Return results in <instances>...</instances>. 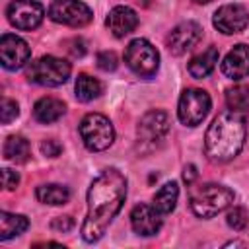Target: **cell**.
<instances>
[{
	"instance_id": "cell-1",
	"label": "cell",
	"mask_w": 249,
	"mask_h": 249,
	"mask_svg": "<svg viewBox=\"0 0 249 249\" xmlns=\"http://www.w3.org/2000/svg\"><path fill=\"white\" fill-rule=\"evenodd\" d=\"M124 198L126 177L117 167L103 169L91 181L88 191V214L82 224V237L86 243H95L105 235Z\"/></svg>"
},
{
	"instance_id": "cell-2",
	"label": "cell",
	"mask_w": 249,
	"mask_h": 249,
	"mask_svg": "<svg viewBox=\"0 0 249 249\" xmlns=\"http://www.w3.org/2000/svg\"><path fill=\"white\" fill-rule=\"evenodd\" d=\"M245 134V117L235 111H224L212 121L206 130L204 154L214 163H226L241 152Z\"/></svg>"
},
{
	"instance_id": "cell-3",
	"label": "cell",
	"mask_w": 249,
	"mask_h": 249,
	"mask_svg": "<svg viewBox=\"0 0 249 249\" xmlns=\"http://www.w3.org/2000/svg\"><path fill=\"white\" fill-rule=\"evenodd\" d=\"M233 200H235L233 191L218 183H204L200 187H193L189 195V204L193 214L204 220L224 212L233 204Z\"/></svg>"
},
{
	"instance_id": "cell-4",
	"label": "cell",
	"mask_w": 249,
	"mask_h": 249,
	"mask_svg": "<svg viewBox=\"0 0 249 249\" xmlns=\"http://www.w3.org/2000/svg\"><path fill=\"white\" fill-rule=\"evenodd\" d=\"M70 72H72L70 62H66L64 58H58V56L47 54V56H41V58L33 60L27 66L25 76L33 84L54 88V86L64 84L70 78Z\"/></svg>"
},
{
	"instance_id": "cell-5",
	"label": "cell",
	"mask_w": 249,
	"mask_h": 249,
	"mask_svg": "<svg viewBox=\"0 0 249 249\" xmlns=\"http://www.w3.org/2000/svg\"><path fill=\"white\" fill-rule=\"evenodd\" d=\"M80 136L88 150L101 152L107 150L115 140V128L111 121L101 113H88L80 121Z\"/></svg>"
},
{
	"instance_id": "cell-6",
	"label": "cell",
	"mask_w": 249,
	"mask_h": 249,
	"mask_svg": "<svg viewBox=\"0 0 249 249\" xmlns=\"http://www.w3.org/2000/svg\"><path fill=\"white\" fill-rule=\"evenodd\" d=\"M169 132V117L167 113L160 111V109H154V111H148L140 123H138V128H136V138H138V150L142 154H148L152 150H156L163 138L167 136Z\"/></svg>"
},
{
	"instance_id": "cell-7",
	"label": "cell",
	"mask_w": 249,
	"mask_h": 249,
	"mask_svg": "<svg viewBox=\"0 0 249 249\" xmlns=\"http://www.w3.org/2000/svg\"><path fill=\"white\" fill-rule=\"evenodd\" d=\"M124 62L136 76L152 78L160 68V54L150 41L134 39L124 51Z\"/></svg>"
},
{
	"instance_id": "cell-8",
	"label": "cell",
	"mask_w": 249,
	"mask_h": 249,
	"mask_svg": "<svg viewBox=\"0 0 249 249\" xmlns=\"http://www.w3.org/2000/svg\"><path fill=\"white\" fill-rule=\"evenodd\" d=\"M210 105H212L210 95L204 89L189 88L179 97V105H177L179 121L185 126H196L206 119V115L210 111Z\"/></svg>"
},
{
	"instance_id": "cell-9",
	"label": "cell",
	"mask_w": 249,
	"mask_h": 249,
	"mask_svg": "<svg viewBox=\"0 0 249 249\" xmlns=\"http://www.w3.org/2000/svg\"><path fill=\"white\" fill-rule=\"evenodd\" d=\"M49 18L62 25L84 27L93 19V12L82 0H53L49 6Z\"/></svg>"
},
{
	"instance_id": "cell-10",
	"label": "cell",
	"mask_w": 249,
	"mask_h": 249,
	"mask_svg": "<svg viewBox=\"0 0 249 249\" xmlns=\"http://www.w3.org/2000/svg\"><path fill=\"white\" fill-rule=\"evenodd\" d=\"M8 21L21 31H31L41 25L45 10L37 0H12L6 10Z\"/></svg>"
},
{
	"instance_id": "cell-11",
	"label": "cell",
	"mask_w": 249,
	"mask_h": 249,
	"mask_svg": "<svg viewBox=\"0 0 249 249\" xmlns=\"http://www.w3.org/2000/svg\"><path fill=\"white\" fill-rule=\"evenodd\" d=\"M202 39V27L196 23V21H183L179 25H175L165 43H167V49L171 51V54H185L187 51L195 49Z\"/></svg>"
},
{
	"instance_id": "cell-12",
	"label": "cell",
	"mask_w": 249,
	"mask_h": 249,
	"mask_svg": "<svg viewBox=\"0 0 249 249\" xmlns=\"http://www.w3.org/2000/svg\"><path fill=\"white\" fill-rule=\"evenodd\" d=\"M212 23L224 35H233L247 27L249 14L241 4H224L214 12Z\"/></svg>"
},
{
	"instance_id": "cell-13",
	"label": "cell",
	"mask_w": 249,
	"mask_h": 249,
	"mask_svg": "<svg viewBox=\"0 0 249 249\" xmlns=\"http://www.w3.org/2000/svg\"><path fill=\"white\" fill-rule=\"evenodd\" d=\"M29 45L14 35V33H4L2 39H0V62L4 68L8 70H18L21 68L27 60H29Z\"/></svg>"
},
{
	"instance_id": "cell-14",
	"label": "cell",
	"mask_w": 249,
	"mask_h": 249,
	"mask_svg": "<svg viewBox=\"0 0 249 249\" xmlns=\"http://www.w3.org/2000/svg\"><path fill=\"white\" fill-rule=\"evenodd\" d=\"M130 224H132V230L138 233V235H144V237H150V235H156L161 228V214L156 210V206L152 204H136L130 212Z\"/></svg>"
},
{
	"instance_id": "cell-15",
	"label": "cell",
	"mask_w": 249,
	"mask_h": 249,
	"mask_svg": "<svg viewBox=\"0 0 249 249\" xmlns=\"http://www.w3.org/2000/svg\"><path fill=\"white\" fill-rule=\"evenodd\" d=\"M222 72L230 80H243L249 76V45L239 43L226 54L222 62Z\"/></svg>"
},
{
	"instance_id": "cell-16",
	"label": "cell",
	"mask_w": 249,
	"mask_h": 249,
	"mask_svg": "<svg viewBox=\"0 0 249 249\" xmlns=\"http://www.w3.org/2000/svg\"><path fill=\"white\" fill-rule=\"evenodd\" d=\"M105 25H107V29H109L115 37L121 39V37L128 35V33H132V31L136 29V25H138V16H136V12L130 10L128 6H115V8L109 12V16H107Z\"/></svg>"
},
{
	"instance_id": "cell-17",
	"label": "cell",
	"mask_w": 249,
	"mask_h": 249,
	"mask_svg": "<svg viewBox=\"0 0 249 249\" xmlns=\"http://www.w3.org/2000/svg\"><path fill=\"white\" fill-rule=\"evenodd\" d=\"M64 111H66V105L56 97H41L33 105V117L43 124L58 121L64 115Z\"/></svg>"
},
{
	"instance_id": "cell-18",
	"label": "cell",
	"mask_w": 249,
	"mask_h": 249,
	"mask_svg": "<svg viewBox=\"0 0 249 249\" xmlns=\"http://www.w3.org/2000/svg\"><path fill=\"white\" fill-rule=\"evenodd\" d=\"M216 62H218V49L216 47H208L204 49L202 53H198L196 56L191 58L189 62V74L193 78H206L214 68H216Z\"/></svg>"
},
{
	"instance_id": "cell-19",
	"label": "cell",
	"mask_w": 249,
	"mask_h": 249,
	"mask_svg": "<svg viewBox=\"0 0 249 249\" xmlns=\"http://www.w3.org/2000/svg\"><path fill=\"white\" fill-rule=\"evenodd\" d=\"M35 196L39 202L43 204H51V206H58V204H66L70 200V191L64 185L58 183H47V185H39L35 191Z\"/></svg>"
},
{
	"instance_id": "cell-20",
	"label": "cell",
	"mask_w": 249,
	"mask_h": 249,
	"mask_svg": "<svg viewBox=\"0 0 249 249\" xmlns=\"http://www.w3.org/2000/svg\"><path fill=\"white\" fill-rule=\"evenodd\" d=\"M27 228H29V220H27L23 214L0 212V239H2V241L23 233Z\"/></svg>"
},
{
	"instance_id": "cell-21",
	"label": "cell",
	"mask_w": 249,
	"mask_h": 249,
	"mask_svg": "<svg viewBox=\"0 0 249 249\" xmlns=\"http://www.w3.org/2000/svg\"><path fill=\"white\" fill-rule=\"evenodd\" d=\"M177 198H179V187L175 181H169L165 183L163 187H160V191L154 195V206L160 214H169L175 210V204H177Z\"/></svg>"
},
{
	"instance_id": "cell-22",
	"label": "cell",
	"mask_w": 249,
	"mask_h": 249,
	"mask_svg": "<svg viewBox=\"0 0 249 249\" xmlns=\"http://www.w3.org/2000/svg\"><path fill=\"white\" fill-rule=\"evenodd\" d=\"M31 156V148H29V142L23 138V136H8L6 142H4V158L10 160V161H16V163H25Z\"/></svg>"
},
{
	"instance_id": "cell-23",
	"label": "cell",
	"mask_w": 249,
	"mask_h": 249,
	"mask_svg": "<svg viewBox=\"0 0 249 249\" xmlns=\"http://www.w3.org/2000/svg\"><path fill=\"white\" fill-rule=\"evenodd\" d=\"M226 105L235 113H249V86H233L226 89Z\"/></svg>"
},
{
	"instance_id": "cell-24",
	"label": "cell",
	"mask_w": 249,
	"mask_h": 249,
	"mask_svg": "<svg viewBox=\"0 0 249 249\" xmlns=\"http://www.w3.org/2000/svg\"><path fill=\"white\" fill-rule=\"evenodd\" d=\"M74 89H76V97H78L80 101H91V99L99 97V93H101V84H99V80H95V78L89 76V74H78Z\"/></svg>"
},
{
	"instance_id": "cell-25",
	"label": "cell",
	"mask_w": 249,
	"mask_h": 249,
	"mask_svg": "<svg viewBox=\"0 0 249 249\" xmlns=\"http://www.w3.org/2000/svg\"><path fill=\"white\" fill-rule=\"evenodd\" d=\"M247 212H245V208H241V206H233L228 214H226V222H228V226L230 228H233V230H243L245 226H247Z\"/></svg>"
},
{
	"instance_id": "cell-26",
	"label": "cell",
	"mask_w": 249,
	"mask_h": 249,
	"mask_svg": "<svg viewBox=\"0 0 249 249\" xmlns=\"http://www.w3.org/2000/svg\"><path fill=\"white\" fill-rule=\"evenodd\" d=\"M18 115H19L18 103L12 101V99H8V97H4L2 103H0V121H2V124H8V123L14 121Z\"/></svg>"
},
{
	"instance_id": "cell-27",
	"label": "cell",
	"mask_w": 249,
	"mask_h": 249,
	"mask_svg": "<svg viewBox=\"0 0 249 249\" xmlns=\"http://www.w3.org/2000/svg\"><path fill=\"white\" fill-rule=\"evenodd\" d=\"M117 54L113 51H101L97 54V66L103 70V72H113L117 68Z\"/></svg>"
},
{
	"instance_id": "cell-28",
	"label": "cell",
	"mask_w": 249,
	"mask_h": 249,
	"mask_svg": "<svg viewBox=\"0 0 249 249\" xmlns=\"http://www.w3.org/2000/svg\"><path fill=\"white\" fill-rule=\"evenodd\" d=\"M18 183H19V175L16 171H12L10 167H4L2 169V185H4V189L6 191H14L18 187Z\"/></svg>"
},
{
	"instance_id": "cell-29",
	"label": "cell",
	"mask_w": 249,
	"mask_h": 249,
	"mask_svg": "<svg viewBox=\"0 0 249 249\" xmlns=\"http://www.w3.org/2000/svg\"><path fill=\"white\" fill-rule=\"evenodd\" d=\"M41 152H43V156L56 158V156L62 152V146H60L54 138H49V140H43V142H41Z\"/></svg>"
},
{
	"instance_id": "cell-30",
	"label": "cell",
	"mask_w": 249,
	"mask_h": 249,
	"mask_svg": "<svg viewBox=\"0 0 249 249\" xmlns=\"http://www.w3.org/2000/svg\"><path fill=\"white\" fill-rule=\"evenodd\" d=\"M51 228H53L54 231L66 233V231H70V230L74 228V220H72V216H58V218H54V220L51 222Z\"/></svg>"
},
{
	"instance_id": "cell-31",
	"label": "cell",
	"mask_w": 249,
	"mask_h": 249,
	"mask_svg": "<svg viewBox=\"0 0 249 249\" xmlns=\"http://www.w3.org/2000/svg\"><path fill=\"white\" fill-rule=\"evenodd\" d=\"M68 45H70V47H68V51H70V54H72V56H84V54H86V41H84V39L74 37Z\"/></svg>"
},
{
	"instance_id": "cell-32",
	"label": "cell",
	"mask_w": 249,
	"mask_h": 249,
	"mask_svg": "<svg viewBox=\"0 0 249 249\" xmlns=\"http://www.w3.org/2000/svg\"><path fill=\"white\" fill-rule=\"evenodd\" d=\"M196 175H198V173H196V167H195L193 163H189V165L185 167V171H183V179H185L187 185H193V181L196 179Z\"/></svg>"
},
{
	"instance_id": "cell-33",
	"label": "cell",
	"mask_w": 249,
	"mask_h": 249,
	"mask_svg": "<svg viewBox=\"0 0 249 249\" xmlns=\"http://www.w3.org/2000/svg\"><path fill=\"white\" fill-rule=\"evenodd\" d=\"M195 2H198V4H206V2H210V0H195Z\"/></svg>"
}]
</instances>
